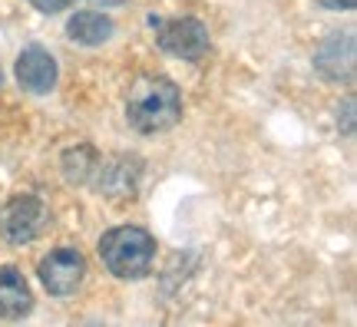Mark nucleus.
Masks as SVG:
<instances>
[{
	"mask_svg": "<svg viewBox=\"0 0 357 327\" xmlns=\"http://www.w3.org/2000/svg\"><path fill=\"white\" fill-rule=\"evenodd\" d=\"M182 116V96L172 79H162V76H149V79H139L132 93H129L126 102V119L136 132H166L178 123Z\"/></svg>",
	"mask_w": 357,
	"mask_h": 327,
	"instance_id": "1",
	"label": "nucleus"
},
{
	"mask_svg": "<svg viewBox=\"0 0 357 327\" xmlns=\"http://www.w3.org/2000/svg\"><path fill=\"white\" fill-rule=\"evenodd\" d=\"M30 307H33V298H30L24 275L10 264H3L0 268V317H24Z\"/></svg>",
	"mask_w": 357,
	"mask_h": 327,
	"instance_id": "7",
	"label": "nucleus"
},
{
	"mask_svg": "<svg viewBox=\"0 0 357 327\" xmlns=\"http://www.w3.org/2000/svg\"><path fill=\"white\" fill-rule=\"evenodd\" d=\"M354 63V40L351 33H334L318 53V70L328 79H347Z\"/></svg>",
	"mask_w": 357,
	"mask_h": 327,
	"instance_id": "8",
	"label": "nucleus"
},
{
	"mask_svg": "<svg viewBox=\"0 0 357 327\" xmlns=\"http://www.w3.org/2000/svg\"><path fill=\"white\" fill-rule=\"evenodd\" d=\"M328 10H354V0H321Z\"/></svg>",
	"mask_w": 357,
	"mask_h": 327,
	"instance_id": "11",
	"label": "nucleus"
},
{
	"mask_svg": "<svg viewBox=\"0 0 357 327\" xmlns=\"http://www.w3.org/2000/svg\"><path fill=\"white\" fill-rule=\"evenodd\" d=\"M17 79L30 93H50L56 83V60L43 47H26L17 60Z\"/></svg>",
	"mask_w": 357,
	"mask_h": 327,
	"instance_id": "6",
	"label": "nucleus"
},
{
	"mask_svg": "<svg viewBox=\"0 0 357 327\" xmlns=\"http://www.w3.org/2000/svg\"><path fill=\"white\" fill-rule=\"evenodd\" d=\"M43 222H47V208L37 195H13L0 215V231L10 245H26L40 235Z\"/></svg>",
	"mask_w": 357,
	"mask_h": 327,
	"instance_id": "3",
	"label": "nucleus"
},
{
	"mask_svg": "<svg viewBox=\"0 0 357 327\" xmlns=\"http://www.w3.org/2000/svg\"><path fill=\"white\" fill-rule=\"evenodd\" d=\"M83 275H86V261L77 248H56L40 261V281L56 298L73 294L83 284Z\"/></svg>",
	"mask_w": 357,
	"mask_h": 327,
	"instance_id": "4",
	"label": "nucleus"
},
{
	"mask_svg": "<svg viewBox=\"0 0 357 327\" xmlns=\"http://www.w3.org/2000/svg\"><path fill=\"white\" fill-rule=\"evenodd\" d=\"M0 79H3V76H0Z\"/></svg>",
	"mask_w": 357,
	"mask_h": 327,
	"instance_id": "13",
	"label": "nucleus"
},
{
	"mask_svg": "<svg viewBox=\"0 0 357 327\" xmlns=\"http://www.w3.org/2000/svg\"><path fill=\"white\" fill-rule=\"evenodd\" d=\"M113 30H116L113 20L100 10H79L77 17L66 24L70 40H77L83 47H100V43H106V40L113 37Z\"/></svg>",
	"mask_w": 357,
	"mask_h": 327,
	"instance_id": "9",
	"label": "nucleus"
},
{
	"mask_svg": "<svg viewBox=\"0 0 357 327\" xmlns=\"http://www.w3.org/2000/svg\"><path fill=\"white\" fill-rule=\"evenodd\" d=\"M40 13H63L66 7H73L77 0H30Z\"/></svg>",
	"mask_w": 357,
	"mask_h": 327,
	"instance_id": "10",
	"label": "nucleus"
},
{
	"mask_svg": "<svg viewBox=\"0 0 357 327\" xmlns=\"http://www.w3.org/2000/svg\"><path fill=\"white\" fill-rule=\"evenodd\" d=\"M100 7H119V3H126V0H96Z\"/></svg>",
	"mask_w": 357,
	"mask_h": 327,
	"instance_id": "12",
	"label": "nucleus"
},
{
	"mask_svg": "<svg viewBox=\"0 0 357 327\" xmlns=\"http://www.w3.org/2000/svg\"><path fill=\"white\" fill-rule=\"evenodd\" d=\"M159 47L178 60H202L208 50V30L192 17L182 20H169L159 26Z\"/></svg>",
	"mask_w": 357,
	"mask_h": 327,
	"instance_id": "5",
	"label": "nucleus"
},
{
	"mask_svg": "<svg viewBox=\"0 0 357 327\" xmlns=\"http://www.w3.org/2000/svg\"><path fill=\"white\" fill-rule=\"evenodd\" d=\"M100 258L109 275L123 277V281H132V277H142L153 268L155 238L146 228L119 225L100 238Z\"/></svg>",
	"mask_w": 357,
	"mask_h": 327,
	"instance_id": "2",
	"label": "nucleus"
}]
</instances>
